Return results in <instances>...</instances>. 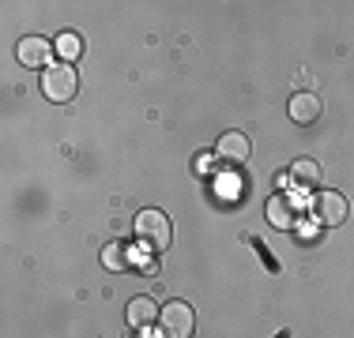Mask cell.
Segmentation results:
<instances>
[{
    "label": "cell",
    "mask_w": 354,
    "mask_h": 338,
    "mask_svg": "<svg viewBox=\"0 0 354 338\" xmlns=\"http://www.w3.org/2000/svg\"><path fill=\"white\" fill-rule=\"evenodd\" d=\"M75 90H80V72L72 68V61H57L53 68L41 72V95L49 101L64 106V101L75 98Z\"/></svg>",
    "instance_id": "obj_1"
},
{
    "label": "cell",
    "mask_w": 354,
    "mask_h": 338,
    "mask_svg": "<svg viewBox=\"0 0 354 338\" xmlns=\"http://www.w3.org/2000/svg\"><path fill=\"white\" fill-rule=\"evenodd\" d=\"M290 184L298 192H317L324 184V169H320L317 158H294L290 166Z\"/></svg>",
    "instance_id": "obj_8"
},
{
    "label": "cell",
    "mask_w": 354,
    "mask_h": 338,
    "mask_svg": "<svg viewBox=\"0 0 354 338\" xmlns=\"http://www.w3.org/2000/svg\"><path fill=\"white\" fill-rule=\"evenodd\" d=\"M124 316H129V327H136V331H140V327H151L158 319V308H155V301H151V297H132Z\"/></svg>",
    "instance_id": "obj_10"
},
{
    "label": "cell",
    "mask_w": 354,
    "mask_h": 338,
    "mask_svg": "<svg viewBox=\"0 0 354 338\" xmlns=\"http://www.w3.org/2000/svg\"><path fill=\"white\" fill-rule=\"evenodd\" d=\"M57 49H61V53H64V57H68V61H72V57H80V49H83V41H80V38H75V34H72V30H64V34H61V38H57Z\"/></svg>",
    "instance_id": "obj_12"
},
{
    "label": "cell",
    "mask_w": 354,
    "mask_h": 338,
    "mask_svg": "<svg viewBox=\"0 0 354 338\" xmlns=\"http://www.w3.org/2000/svg\"><path fill=\"white\" fill-rule=\"evenodd\" d=\"M313 218L317 226H324V230H335V226H343V218H347V196L343 192H332V188H320L313 192Z\"/></svg>",
    "instance_id": "obj_4"
},
{
    "label": "cell",
    "mask_w": 354,
    "mask_h": 338,
    "mask_svg": "<svg viewBox=\"0 0 354 338\" xmlns=\"http://www.w3.org/2000/svg\"><path fill=\"white\" fill-rule=\"evenodd\" d=\"M215 150H218V158L241 166V162L252 155V143H249L245 132H226V135H218V147H215Z\"/></svg>",
    "instance_id": "obj_9"
},
{
    "label": "cell",
    "mask_w": 354,
    "mask_h": 338,
    "mask_svg": "<svg viewBox=\"0 0 354 338\" xmlns=\"http://www.w3.org/2000/svg\"><path fill=\"white\" fill-rule=\"evenodd\" d=\"M158 324H162V338H192L196 335V312L185 301H170L158 312Z\"/></svg>",
    "instance_id": "obj_3"
},
{
    "label": "cell",
    "mask_w": 354,
    "mask_h": 338,
    "mask_svg": "<svg viewBox=\"0 0 354 338\" xmlns=\"http://www.w3.org/2000/svg\"><path fill=\"white\" fill-rule=\"evenodd\" d=\"M102 264L106 267H129V244H109L102 252Z\"/></svg>",
    "instance_id": "obj_11"
},
{
    "label": "cell",
    "mask_w": 354,
    "mask_h": 338,
    "mask_svg": "<svg viewBox=\"0 0 354 338\" xmlns=\"http://www.w3.org/2000/svg\"><path fill=\"white\" fill-rule=\"evenodd\" d=\"M207 158H212V155H196V173H207V169H212Z\"/></svg>",
    "instance_id": "obj_13"
},
{
    "label": "cell",
    "mask_w": 354,
    "mask_h": 338,
    "mask_svg": "<svg viewBox=\"0 0 354 338\" xmlns=\"http://www.w3.org/2000/svg\"><path fill=\"white\" fill-rule=\"evenodd\" d=\"M15 57H19L23 68H49L53 46H49V38H41V34H27V38L15 46Z\"/></svg>",
    "instance_id": "obj_5"
},
{
    "label": "cell",
    "mask_w": 354,
    "mask_h": 338,
    "mask_svg": "<svg viewBox=\"0 0 354 338\" xmlns=\"http://www.w3.org/2000/svg\"><path fill=\"white\" fill-rule=\"evenodd\" d=\"M268 222L275 226V230L290 233L294 226H298V199L286 196V192H279V196L268 199Z\"/></svg>",
    "instance_id": "obj_7"
},
{
    "label": "cell",
    "mask_w": 354,
    "mask_h": 338,
    "mask_svg": "<svg viewBox=\"0 0 354 338\" xmlns=\"http://www.w3.org/2000/svg\"><path fill=\"white\" fill-rule=\"evenodd\" d=\"M286 113H290L294 124H317L320 113H324V98L313 95V90H298L290 98V106H286Z\"/></svg>",
    "instance_id": "obj_6"
},
{
    "label": "cell",
    "mask_w": 354,
    "mask_h": 338,
    "mask_svg": "<svg viewBox=\"0 0 354 338\" xmlns=\"http://www.w3.org/2000/svg\"><path fill=\"white\" fill-rule=\"evenodd\" d=\"M136 233H140L143 248H151V252H166V248H170V241H174L170 218H166L162 210H155V207H143L136 215Z\"/></svg>",
    "instance_id": "obj_2"
}]
</instances>
